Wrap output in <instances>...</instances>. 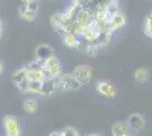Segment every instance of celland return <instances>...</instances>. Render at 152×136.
Listing matches in <instances>:
<instances>
[{
  "mask_svg": "<svg viewBox=\"0 0 152 136\" xmlns=\"http://www.w3.org/2000/svg\"><path fill=\"white\" fill-rule=\"evenodd\" d=\"M126 22H127L126 16H125L124 13L118 12V13L114 14L107 25V32L114 34L115 32L121 30L124 26L126 25Z\"/></svg>",
  "mask_w": 152,
  "mask_h": 136,
  "instance_id": "cell-6",
  "label": "cell"
},
{
  "mask_svg": "<svg viewBox=\"0 0 152 136\" xmlns=\"http://www.w3.org/2000/svg\"><path fill=\"white\" fill-rule=\"evenodd\" d=\"M53 56H55V50L48 43L39 44L35 48V59L41 61V63H45V60H48V59L53 57Z\"/></svg>",
  "mask_w": 152,
  "mask_h": 136,
  "instance_id": "cell-8",
  "label": "cell"
},
{
  "mask_svg": "<svg viewBox=\"0 0 152 136\" xmlns=\"http://www.w3.org/2000/svg\"><path fill=\"white\" fill-rule=\"evenodd\" d=\"M2 32H4V27H2V22L0 20V40L2 38Z\"/></svg>",
  "mask_w": 152,
  "mask_h": 136,
  "instance_id": "cell-24",
  "label": "cell"
},
{
  "mask_svg": "<svg viewBox=\"0 0 152 136\" xmlns=\"http://www.w3.org/2000/svg\"><path fill=\"white\" fill-rule=\"evenodd\" d=\"M18 16L25 22H33L37 20V14L30 12L25 7V5H20L18 9Z\"/></svg>",
  "mask_w": 152,
  "mask_h": 136,
  "instance_id": "cell-15",
  "label": "cell"
},
{
  "mask_svg": "<svg viewBox=\"0 0 152 136\" xmlns=\"http://www.w3.org/2000/svg\"><path fill=\"white\" fill-rule=\"evenodd\" d=\"M17 86V89H18L20 92H23V93H26L27 92V86H28V81L25 79L24 82H22V83H19L18 85H16Z\"/></svg>",
  "mask_w": 152,
  "mask_h": 136,
  "instance_id": "cell-22",
  "label": "cell"
},
{
  "mask_svg": "<svg viewBox=\"0 0 152 136\" xmlns=\"http://www.w3.org/2000/svg\"><path fill=\"white\" fill-rule=\"evenodd\" d=\"M48 136H63V133L61 130H56V132H51Z\"/></svg>",
  "mask_w": 152,
  "mask_h": 136,
  "instance_id": "cell-23",
  "label": "cell"
},
{
  "mask_svg": "<svg viewBox=\"0 0 152 136\" xmlns=\"http://www.w3.org/2000/svg\"><path fill=\"white\" fill-rule=\"evenodd\" d=\"M86 136H100L99 134H89V135H86Z\"/></svg>",
  "mask_w": 152,
  "mask_h": 136,
  "instance_id": "cell-26",
  "label": "cell"
},
{
  "mask_svg": "<svg viewBox=\"0 0 152 136\" xmlns=\"http://www.w3.org/2000/svg\"><path fill=\"white\" fill-rule=\"evenodd\" d=\"M61 39H63V43L67 48H75V49L78 47L81 41V38L76 35L75 33H66Z\"/></svg>",
  "mask_w": 152,
  "mask_h": 136,
  "instance_id": "cell-12",
  "label": "cell"
},
{
  "mask_svg": "<svg viewBox=\"0 0 152 136\" xmlns=\"http://www.w3.org/2000/svg\"><path fill=\"white\" fill-rule=\"evenodd\" d=\"M95 91L99 95H101L102 97H106V99H109V100L115 99L117 95V91H116L115 85L111 82L104 81V79L98 81L95 83Z\"/></svg>",
  "mask_w": 152,
  "mask_h": 136,
  "instance_id": "cell-4",
  "label": "cell"
},
{
  "mask_svg": "<svg viewBox=\"0 0 152 136\" xmlns=\"http://www.w3.org/2000/svg\"><path fill=\"white\" fill-rule=\"evenodd\" d=\"M126 124L127 126H128V128H129V130H131V133L135 134V133H137V132H140V130H142L144 128L145 120L142 117V115H140V113H132L131 116L127 118Z\"/></svg>",
  "mask_w": 152,
  "mask_h": 136,
  "instance_id": "cell-7",
  "label": "cell"
},
{
  "mask_svg": "<svg viewBox=\"0 0 152 136\" xmlns=\"http://www.w3.org/2000/svg\"><path fill=\"white\" fill-rule=\"evenodd\" d=\"M47 77L43 71H28L27 69V81L28 82H38L42 83Z\"/></svg>",
  "mask_w": 152,
  "mask_h": 136,
  "instance_id": "cell-14",
  "label": "cell"
},
{
  "mask_svg": "<svg viewBox=\"0 0 152 136\" xmlns=\"http://www.w3.org/2000/svg\"><path fill=\"white\" fill-rule=\"evenodd\" d=\"M2 128L5 136H22V126L17 117L6 116L2 119Z\"/></svg>",
  "mask_w": 152,
  "mask_h": 136,
  "instance_id": "cell-2",
  "label": "cell"
},
{
  "mask_svg": "<svg viewBox=\"0 0 152 136\" xmlns=\"http://www.w3.org/2000/svg\"><path fill=\"white\" fill-rule=\"evenodd\" d=\"M12 79H13L15 85H18L19 83H22L25 79H27V67L23 66V67H20L18 69H16V71H14Z\"/></svg>",
  "mask_w": 152,
  "mask_h": 136,
  "instance_id": "cell-13",
  "label": "cell"
},
{
  "mask_svg": "<svg viewBox=\"0 0 152 136\" xmlns=\"http://www.w3.org/2000/svg\"><path fill=\"white\" fill-rule=\"evenodd\" d=\"M150 77V73L146 68H137L136 71H134V78L136 82L139 83H145L146 81Z\"/></svg>",
  "mask_w": 152,
  "mask_h": 136,
  "instance_id": "cell-16",
  "label": "cell"
},
{
  "mask_svg": "<svg viewBox=\"0 0 152 136\" xmlns=\"http://www.w3.org/2000/svg\"><path fill=\"white\" fill-rule=\"evenodd\" d=\"M23 5H25L26 8L34 14L38 13L40 9V1H37V0H27L23 2Z\"/></svg>",
  "mask_w": 152,
  "mask_h": 136,
  "instance_id": "cell-18",
  "label": "cell"
},
{
  "mask_svg": "<svg viewBox=\"0 0 152 136\" xmlns=\"http://www.w3.org/2000/svg\"><path fill=\"white\" fill-rule=\"evenodd\" d=\"M43 71L48 78H55V79L59 78L64 74L61 64L56 56L51 57L43 63Z\"/></svg>",
  "mask_w": 152,
  "mask_h": 136,
  "instance_id": "cell-3",
  "label": "cell"
},
{
  "mask_svg": "<svg viewBox=\"0 0 152 136\" xmlns=\"http://www.w3.org/2000/svg\"><path fill=\"white\" fill-rule=\"evenodd\" d=\"M73 75L81 85H88L92 79L93 71L89 65H78L74 68Z\"/></svg>",
  "mask_w": 152,
  "mask_h": 136,
  "instance_id": "cell-5",
  "label": "cell"
},
{
  "mask_svg": "<svg viewBox=\"0 0 152 136\" xmlns=\"http://www.w3.org/2000/svg\"><path fill=\"white\" fill-rule=\"evenodd\" d=\"M38 101L33 97H28L24 101V104H23V108H24V111L27 112V113H34L35 111L38 110Z\"/></svg>",
  "mask_w": 152,
  "mask_h": 136,
  "instance_id": "cell-17",
  "label": "cell"
},
{
  "mask_svg": "<svg viewBox=\"0 0 152 136\" xmlns=\"http://www.w3.org/2000/svg\"><path fill=\"white\" fill-rule=\"evenodd\" d=\"M41 87H42V83L28 82L27 92H28V93H33V94H40V95H41Z\"/></svg>",
  "mask_w": 152,
  "mask_h": 136,
  "instance_id": "cell-19",
  "label": "cell"
},
{
  "mask_svg": "<svg viewBox=\"0 0 152 136\" xmlns=\"http://www.w3.org/2000/svg\"><path fill=\"white\" fill-rule=\"evenodd\" d=\"M111 134H113V136H127L129 134H132V133H131V130H129L126 123L119 121V123H116L113 125Z\"/></svg>",
  "mask_w": 152,
  "mask_h": 136,
  "instance_id": "cell-11",
  "label": "cell"
},
{
  "mask_svg": "<svg viewBox=\"0 0 152 136\" xmlns=\"http://www.w3.org/2000/svg\"><path fill=\"white\" fill-rule=\"evenodd\" d=\"M127 136H134V134H129V135H127Z\"/></svg>",
  "mask_w": 152,
  "mask_h": 136,
  "instance_id": "cell-27",
  "label": "cell"
},
{
  "mask_svg": "<svg viewBox=\"0 0 152 136\" xmlns=\"http://www.w3.org/2000/svg\"><path fill=\"white\" fill-rule=\"evenodd\" d=\"M2 71H4V66H2V63L0 61V74L2 73Z\"/></svg>",
  "mask_w": 152,
  "mask_h": 136,
  "instance_id": "cell-25",
  "label": "cell"
},
{
  "mask_svg": "<svg viewBox=\"0 0 152 136\" xmlns=\"http://www.w3.org/2000/svg\"><path fill=\"white\" fill-rule=\"evenodd\" d=\"M50 22L52 27L57 31V33L63 38L64 35L66 34L65 32V28H64V17H63V13H57L52 14V16L50 17Z\"/></svg>",
  "mask_w": 152,
  "mask_h": 136,
  "instance_id": "cell-10",
  "label": "cell"
},
{
  "mask_svg": "<svg viewBox=\"0 0 152 136\" xmlns=\"http://www.w3.org/2000/svg\"><path fill=\"white\" fill-rule=\"evenodd\" d=\"M61 133H63V136H80L78 132H77L74 127H72V126L65 127V128L61 130Z\"/></svg>",
  "mask_w": 152,
  "mask_h": 136,
  "instance_id": "cell-21",
  "label": "cell"
},
{
  "mask_svg": "<svg viewBox=\"0 0 152 136\" xmlns=\"http://www.w3.org/2000/svg\"><path fill=\"white\" fill-rule=\"evenodd\" d=\"M82 85L74 77L73 74H63L57 78V91L58 92H72L81 89Z\"/></svg>",
  "mask_w": 152,
  "mask_h": 136,
  "instance_id": "cell-1",
  "label": "cell"
},
{
  "mask_svg": "<svg viewBox=\"0 0 152 136\" xmlns=\"http://www.w3.org/2000/svg\"><path fill=\"white\" fill-rule=\"evenodd\" d=\"M57 92V79L55 78H45L42 82L41 87V95L43 97H50Z\"/></svg>",
  "mask_w": 152,
  "mask_h": 136,
  "instance_id": "cell-9",
  "label": "cell"
},
{
  "mask_svg": "<svg viewBox=\"0 0 152 136\" xmlns=\"http://www.w3.org/2000/svg\"><path fill=\"white\" fill-rule=\"evenodd\" d=\"M26 67H27L28 71H43V63L34 59V60L30 61Z\"/></svg>",
  "mask_w": 152,
  "mask_h": 136,
  "instance_id": "cell-20",
  "label": "cell"
}]
</instances>
